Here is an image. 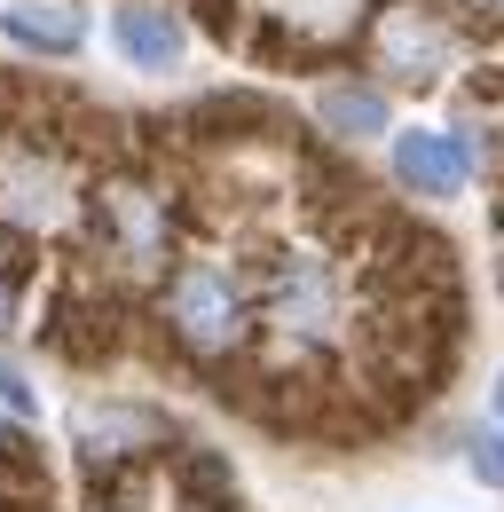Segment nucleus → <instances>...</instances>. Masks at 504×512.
<instances>
[{
  "instance_id": "1",
  "label": "nucleus",
  "mask_w": 504,
  "mask_h": 512,
  "mask_svg": "<svg viewBox=\"0 0 504 512\" xmlns=\"http://www.w3.org/2000/svg\"><path fill=\"white\" fill-rule=\"evenodd\" d=\"M150 323L166 331V347L189 363H237L260 339V300H252V276L221 268V260H174L166 284H158V308Z\"/></svg>"
},
{
  "instance_id": "2",
  "label": "nucleus",
  "mask_w": 504,
  "mask_h": 512,
  "mask_svg": "<svg viewBox=\"0 0 504 512\" xmlns=\"http://www.w3.org/2000/svg\"><path fill=\"white\" fill-rule=\"evenodd\" d=\"M87 221H95V245L126 268H166L174 253V221H182V190H166L158 166L119 158L87 182Z\"/></svg>"
},
{
  "instance_id": "3",
  "label": "nucleus",
  "mask_w": 504,
  "mask_h": 512,
  "mask_svg": "<svg viewBox=\"0 0 504 512\" xmlns=\"http://www.w3.org/2000/svg\"><path fill=\"white\" fill-rule=\"evenodd\" d=\"M245 276H252V300H260V323H268V331H284L292 347H331L347 300H339V268L323 253L260 245V260H252Z\"/></svg>"
},
{
  "instance_id": "4",
  "label": "nucleus",
  "mask_w": 504,
  "mask_h": 512,
  "mask_svg": "<svg viewBox=\"0 0 504 512\" xmlns=\"http://www.w3.org/2000/svg\"><path fill=\"white\" fill-rule=\"evenodd\" d=\"M355 48H363V64H371L386 87L434 95L441 71H449V56H457V24L441 16L434 0H371Z\"/></svg>"
},
{
  "instance_id": "5",
  "label": "nucleus",
  "mask_w": 504,
  "mask_h": 512,
  "mask_svg": "<svg viewBox=\"0 0 504 512\" xmlns=\"http://www.w3.org/2000/svg\"><path fill=\"white\" fill-rule=\"evenodd\" d=\"M134 331H142V308H134L126 292L87 284V276H63L48 316H40V347H48L56 363L103 371V363H119L126 347H134Z\"/></svg>"
},
{
  "instance_id": "6",
  "label": "nucleus",
  "mask_w": 504,
  "mask_h": 512,
  "mask_svg": "<svg viewBox=\"0 0 504 512\" xmlns=\"http://www.w3.org/2000/svg\"><path fill=\"white\" fill-rule=\"evenodd\" d=\"M71 182H63V158L40 142H0V229L16 237H40L71 221Z\"/></svg>"
},
{
  "instance_id": "7",
  "label": "nucleus",
  "mask_w": 504,
  "mask_h": 512,
  "mask_svg": "<svg viewBox=\"0 0 504 512\" xmlns=\"http://www.w3.org/2000/svg\"><path fill=\"white\" fill-rule=\"evenodd\" d=\"M71 442H79V465H150V457H174L189 434H174L158 410H142V402H87L79 418H71Z\"/></svg>"
},
{
  "instance_id": "8",
  "label": "nucleus",
  "mask_w": 504,
  "mask_h": 512,
  "mask_svg": "<svg viewBox=\"0 0 504 512\" xmlns=\"http://www.w3.org/2000/svg\"><path fill=\"white\" fill-rule=\"evenodd\" d=\"M292 127L268 95H252V87H229V95H197L182 111V134L189 150H245V142H276V134Z\"/></svg>"
},
{
  "instance_id": "9",
  "label": "nucleus",
  "mask_w": 504,
  "mask_h": 512,
  "mask_svg": "<svg viewBox=\"0 0 504 512\" xmlns=\"http://www.w3.org/2000/svg\"><path fill=\"white\" fill-rule=\"evenodd\" d=\"M473 174V150L465 134H441V127H402L394 134V182L418 197H457Z\"/></svg>"
},
{
  "instance_id": "10",
  "label": "nucleus",
  "mask_w": 504,
  "mask_h": 512,
  "mask_svg": "<svg viewBox=\"0 0 504 512\" xmlns=\"http://www.w3.org/2000/svg\"><path fill=\"white\" fill-rule=\"evenodd\" d=\"M0 32H8L24 56L63 64V56L87 48V8H79V0H0Z\"/></svg>"
},
{
  "instance_id": "11",
  "label": "nucleus",
  "mask_w": 504,
  "mask_h": 512,
  "mask_svg": "<svg viewBox=\"0 0 504 512\" xmlns=\"http://www.w3.org/2000/svg\"><path fill=\"white\" fill-rule=\"evenodd\" d=\"M166 489H174V512H245L237 465H229V449H213V442L174 449V457H166Z\"/></svg>"
},
{
  "instance_id": "12",
  "label": "nucleus",
  "mask_w": 504,
  "mask_h": 512,
  "mask_svg": "<svg viewBox=\"0 0 504 512\" xmlns=\"http://www.w3.org/2000/svg\"><path fill=\"white\" fill-rule=\"evenodd\" d=\"M111 40H119V56H126L134 71H166V64H182L189 24L166 8V0H119V16H111Z\"/></svg>"
},
{
  "instance_id": "13",
  "label": "nucleus",
  "mask_w": 504,
  "mask_h": 512,
  "mask_svg": "<svg viewBox=\"0 0 504 512\" xmlns=\"http://www.w3.org/2000/svg\"><path fill=\"white\" fill-rule=\"evenodd\" d=\"M315 127L331 134V142H371V134H386V87H371V79H331L315 95Z\"/></svg>"
},
{
  "instance_id": "14",
  "label": "nucleus",
  "mask_w": 504,
  "mask_h": 512,
  "mask_svg": "<svg viewBox=\"0 0 504 512\" xmlns=\"http://www.w3.org/2000/svg\"><path fill=\"white\" fill-rule=\"evenodd\" d=\"M0 512H48V457L16 418L0 426Z\"/></svg>"
},
{
  "instance_id": "15",
  "label": "nucleus",
  "mask_w": 504,
  "mask_h": 512,
  "mask_svg": "<svg viewBox=\"0 0 504 512\" xmlns=\"http://www.w3.org/2000/svg\"><path fill=\"white\" fill-rule=\"evenodd\" d=\"M245 40H252V56H260L268 71H323V56H331L323 40H308V32H292L284 16H260V24H252Z\"/></svg>"
},
{
  "instance_id": "16",
  "label": "nucleus",
  "mask_w": 504,
  "mask_h": 512,
  "mask_svg": "<svg viewBox=\"0 0 504 512\" xmlns=\"http://www.w3.org/2000/svg\"><path fill=\"white\" fill-rule=\"evenodd\" d=\"M32 276H40L32 237L0 229V339H8V331H16V316H24V292H32Z\"/></svg>"
},
{
  "instance_id": "17",
  "label": "nucleus",
  "mask_w": 504,
  "mask_h": 512,
  "mask_svg": "<svg viewBox=\"0 0 504 512\" xmlns=\"http://www.w3.org/2000/svg\"><path fill=\"white\" fill-rule=\"evenodd\" d=\"M87 512H150L142 465H87Z\"/></svg>"
},
{
  "instance_id": "18",
  "label": "nucleus",
  "mask_w": 504,
  "mask_h": 512,
  "mask_svg": "<svg viewBox=\"0 0 504 512\" xmlns=\"http://www.w3.org/2000/svg\"><path fill=\"white\" fill-rule=\"evenodd\" d=\"M465 457H473V473H481V481H497V489H504V418H497V410L481 418V434H473Z\"/></svg>"
},
{
  "instance_id": "19",
  "label": "nucleus",
  "mask_w": 504,
  "mask_h": 512,
  "mask_svg": "<svg viewBox=\"0 0 504 512\" xmlns=\"http://www.w3.org/2000/svg\"><path fill=\"white\" fill-rule=\"evenodd\" d=\"M197 24L213 40H245V0H197Z\"/></svg>"
},
{
  "instance_id": "20",
  "label": "nucleus",
  "mask_w": 504,
  "mask_h": 512,
  "mask_svg": "<svg viewBox=\"0 0 504 512\" xmlns=\"http://www.w3.org/2000/svg\"><path fill=\"white\" fill-rule=\"evenodd\" d=\"M0 418H16V426H32V418H40V394L16 379L8 363H0Z\"/></svg>"
},
{
  "instance_id": "21",
  "label": "nucleus",
  "mask_w": 504,
  "mask_h": 512,
  "mask_svg": "<svg viewBox=\"0 0 504 512\" xmlns=\"http://www.w3.org/2000/svg\"><path fill=\"white\" fill-rule=\"evenodd\" d=\"M465 95H473V103H504V64H481L465 79Z\"/></svg>"
},
{
  "instance_id": "22",
  "label": "nucleus",
  "mask_w": 504,
  "mask_h": 512,
  "mask_svg": "<svg viewBox=\"0 0 504 512\" xmlns=\"http://www.w3.org/2000/svg\"><path fill=\"white\" fill-rule=\"evenodd\" d=\"M473 16H481V0H473ZM489 24H504V0H489Z\"/></svg>"
},
{
  "instance_id": "23",
  "label": "nucleus",
  "mask_w": 504,
  "mask_h": 512,
  "mask_svg": "<svg viewBox=\"0 0 504 512\" xmlns=\"http://www.w3.org/2000/svg\"><path fill=\"white\" fill-rule=\"evenodd\" d=\"M489 410H497V418H504V371H497V394H489Z\"/></svg>"
},
{
  "instance_id": "24",
  "label": "nucleus",
  "mask_w": 504,
  "mask_h": 512,
  "mask_svg": "<svg viewBox=\"0 0 504 512\" xmlns=\"http://www.w3.org/2000/svg\"><path fill=\"white\" fill-rule=\"evenodd\" d=\"M497 237H504V197H497Z\"/></svg>"
},
{
  "instance_id": "25",
  "label": "nucleus",
  "mask_w": 504,
  "mask_h": 512,
  "mask_svg": "<svg viewBox=\"0 0 504 512\" xmlns=\"http://www.w3.org/2000/svg\"><path fill=\"white\" fill-rule=\"evenodd\" d=\"M497 284H504V245H497Z\"/></svg>"
}]
</instances>
